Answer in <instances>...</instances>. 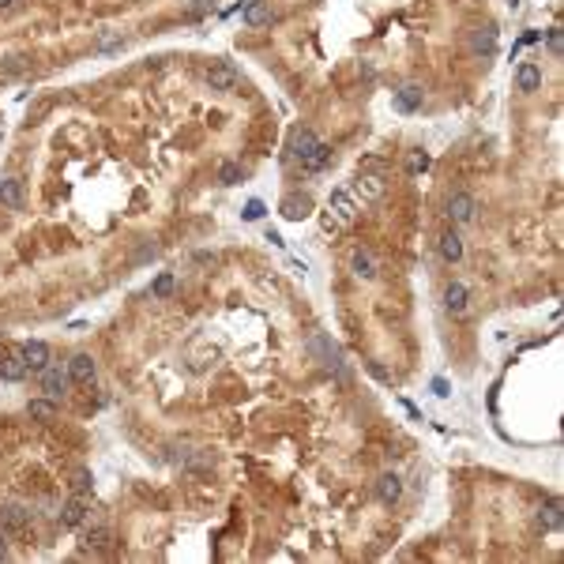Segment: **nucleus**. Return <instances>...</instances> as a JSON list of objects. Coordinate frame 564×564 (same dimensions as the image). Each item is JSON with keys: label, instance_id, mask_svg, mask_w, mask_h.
Segmentation results:
<instances>
[{"label": "nucleus", "instance_id": "obj_1", "mask_svg": "<svg viewBox=\"0 0 564 564\" xmlns=\"http://www.w3.org/2000/svg\"><path fill=\"white\" fill-rule=\"evenodd\" d=\"M309 354L312 357H320V365L328 369V373H335V376H343L346 373V357H343V350H339V343L331 335H312L309 339Z\"/></svg>", "mask_w": 564, "mask_h": 564}, {"label": "nucleus", "instance_id": "obj_2", "mask_svg": "<svg viewBox=\"0 0 564 564\" xmlns=\"http://www.w3.org/2000/svg\"><path fill=\"white\" fill-rule=\"evenodd\" d=\"M207 87L218 90V95H234L241 87V72H237L234 61H215L207 68Z\"/></svg>", "mask_w": 564, "mask_h": 564}, {"label": "nucleus", "instance_id": "obj_3", "mask_svg": "<svg viewBox=\"0 0 564 564\" xmlns=\"http://www.w3.org/2000/svg\"><path fill=\"white\" fill-rule=\"evenodd\" d=\"M444 215L456 222V226H470L478 218V200L470 192H451L448 203H444Z\"/></svg>", "mask_w": 564, "mask_h": 564}, {"label": "nucleus", "instance_id": "obj_4", "mask_svg": "<svg viewBox=\"0 0 564 564\" xmlns=\"http://www.w3.org/2000/svg\"><path fill=\"white\" fill-rule=\"evenodd\" d=\"M440 301H444V312L448 316H456V320H463L467 312H470V290H467V282H459V279H451L448 286H444V293H440Z\"/></svg>", "mask_w": 564, "mask_h": 564}, {"label": "nucleus", "instance_id": "obj_5", "mask_svg": "<svg viewBox=\"0 0 564 564\" xmlns=\"http://www.w3.org/2000/svg\"><path fill=\"white\" fill-rule=\"evenodd\" d=\"M328 211L335 215L343 226H350V222L357 218V211H362V203H357V196L350 188H331V196H328Z\"/></svg>", "mask_w": 564, "mask_h": 564}, {"label": "nucleus", "instance_id": "obj_6", "mask_svg": "<svg viewBox=\"0 0 564 564\" xmlns=\"http://www.w3.org/2000/svg\"><path fill=\"white\" fill-rule=\"evenodd\" d=\"M38 380H42V392L49 395V399H61L64 392L72 387V376H68V365H45L42 373H38Z\"/></svg>", "mask_w": 564, "mask_h": 564}, {"label": "nucleus", "instance_id": "obj_7", "mask_svg": "<svg viewBox=\"0 0 564 564\" xmlns=\"http://www.w3.org/2000/svg\"><path fill=\"white\" fill-rule=\"evenodd\" d=\"M467 45H470V53H474V57H482V61L497 57V49H501L497 26H474V31H470V38H467Z\"/></svg>", "mask_w": 564, "mask_h": 564}, {"label": "nucleus", "instance_id": "obj_8", "mask_svg": "<svg viewBox=\"0 0 564 564\" xmlns=\"http://www.w3.org/2000/svg\"><path fill=\"white\" fill-rule=\"evenodd\" d=\"M350 192H354L362 203H376V200H384V192H387V181L380 177V173H362L354 184H350Z\"/></svg>", "mask_w": 564, "mask_h": 564}, {"label": "nucleus", "instance_id": "obj_9", "mask_svg": "<svg viewBox=\"0 0 564 564\" xmlns=\"http://www.w3.org/2000/svg\"><path fill=\"white\" fill-rule=\"evenodd\" d=\"M68 376H72V384H95V376H98L95 357H90L87 350H76V354L68 357Z\"/></svg>", "mask_w": 564, "mask_h": 564}, {"label": "nucleus", "instance_id": "obj_10", "mask_svg": "<svg viewBox=\"0 0 564 564\" xmlns=\"http://www.w3.org/2000/svg\"><path fill=\"white\" fill-rule=\"evenodd\" d=\"M19 354H23V365H26V373H42V369L53 362L49 346H45L42 339H26V343L19 346Z\"/></svg>", "mask_w": 564, "mask_h": 564}, {"label": "nucleus", "instance_id": "obj_11", "mask_svg": "<svg viewBox=\"0 0 564 564\" xmlns=\"http://www.w3.org/2000/svg\"><path fill=\"white\" fill-rule=\"evenodd\" d=\"M320 143H323V140H320L316 132H312V128H293V132H290V159H293V162L309 159V154L316 151Z\"/></svg>", "mask_w": 564, "mask_h": 564}, {"label": "nucleus", "instance_id": "obj_12", "mask_svg": "<svg viewBox=\"0 0 564 564\" xmlns=\"http://www.w3.org/2000/svg\"><path fill=\"white\" fill-rule=\"evenodd\" d=\"M421 106H425L421 83H403V87L395 90V109H399V113H418Z\"/></svg>", "mask_w": 564, "mask_h": 564}, {"label": "nucleus", "instance_id": "obj_13", "mask_svg": "<svg viewBox=\"0 0 564 564\" xmlns=\"http://www.w3.org/2000/svg\"><path fill=\"white\" fill-rule=\"evenodd\" d=\"M437 252H440V260L444 264H459L463 260V237H459V229H444V234L437 237Z\"/></svg>", "mask_w": 564, "mask_h": 564}, {"label": "nucleus", "instance_id": "obj_14", "mask_svg": "<svg viewBox=\"0 0 564 564\" xmlns=\"http://www.w3.org/2000/svg\"><path fill=\"white\" fill-rule=\"evenodd\" d=\"M376 271H380V264H376V256L369 252V248H354L350 252V275L354 279H376Z\"/></svg>", "mask_w": 564, "mask_h": 564}, {"label": "nucleus", "instance_id": "obj_15", "mask_svg": "<svg viewBox=\"0 0 564 564\" xmlns=\"http://www.w3.org/2000/svg\"><path fill=\"white\" fill-rule=\"evenodd\" d=\"M279 211H282L286 222H301V218L312 215V200L305 196V192H290V196L279 203Z\"/></svg>", "mask_w": 564, "mask_h": 564}, {"label": "nucleus", "instance_id": "obj_16", "mask_svg": "<svg viewBox=\"0 0 564 564\" xmlns=\"http://www.w3.org/2000/svg\"><path fill=\"white\" fill-rule=\"evenodd\" d=\"M31 526V512L23 504H0V531H26Z\"/></svg>", "mask_w": 564, "mask_h": 564}, {"label": "nucleus", "instance_id": "obj_17", "mask_svg": "<svg viewBox=\"0 0 564 564\" xmlns=\"http://www.w3.org/2000/svg\"><path fill=\"white\" fill-rule=\"evenodd\" d=\"M515 90H519V95H534V90H542V68L538 64H519V68H515Z\"/></svg>", "mask_w": 564, "mask_h": 564}, {"label": "nucleus", "instance_id": "obj_18", "mask_svg": "<svg viewBox=\"0 0 564 564\" xmlns=\"http://www.w3.org/2000/svg\"><path fill=\"white\" fill-rule=\"evenodd\" d=\"M376 497H380V504H395L403 497V478L395 474V470H384V474L376 478Z\"/></svg>", "mask_w": 564, "mask_h": 564}, {"label": "nucleus", "instance_id": "obj_19", "mask_svg": "<svg viewBox=\"0 0 564 564\" xmlns=\"http://www.w3.org/2000/svg\"><path fill=\"white\" fill-rule=\"evenodd\" d=\"M23 376H26L23 354H19V350H4V354H0V380L15 384V380H23Z\"/></svg>", "mask_w": 564, "mask_h": 564}, {"label": "nucleus", "instance_id": "obj_20", "mask_svg": "<svg viewBox=\"0 0 564 564\" xmlns=\"http://www.w3.org/2000/svg\"><path fill=\"white\" fill-rule=\"evenodd\" d=\"M0 207L23 211V177H4L0 181Z\"/></svg>", "mask_w": 564, "mask_h": 564}, {"label": "nucleus", "instance_id": "obj_21", "mask_svg": "<svg viewBox=\"0 0 564 564\" xmlns=\"http://www.w3.org/2000/svg\"><path fill=\"white\" fill-rule=\"evenodd\" d=\"M245 23L252 26V31H260V26H267L275 19V12H271V4H267V0H252V4H245Z\"/></svg>", "mask_w": 564, "mask_h": 564}, {"label": "nucleus", "instance_id": "obj_22", "mask_svg": "<svg viewBox=\"0 0 564 564\" xmlns=\"http://www.w3.org/2000/svg\"><path fill=\"white\" fill-rule=\"evenodd\" d=\"M61 523H64V526H83V523H87V504H83L79 493L61 508Z\"/></svg>", "mask_w": 564, "mask_h": 564}, {"label": "nucleus", "instance_id": "obj_23", "mask_svg": "<svg viewBox=\"0 0 564 564\" xmlns=\"http://www.w3.org/2000/svg\"><path fill=\"white\" fill-rule=\"evenodd\" d=\"M538 523H542V531H561V526H564V504L561 501H549L538 512Z\"/></svg>", "mask_w": 564, "mask_h": 564}, {"label": "nucleus", "instance_id": "obj_24", "mask_svg": "<svg viewBox=\"0 0 564 564\" xmlns=\"http://www.w3.org/2000/svg\"><path fill=\"white\" fill-rule=\"evenodd\" d=\"M26 414L38 418V421H53L57 418V399H49V395H45V399H31L26 403Z\"/></svg>", "mask_w": 564, "mask_h": 564}, {"label": "nucleus", "instance_id": "obj_25", "mask_svg": "<svg viewBox=\"0 0 564 564\" xmlns=\"http://www.w3.org/2000/svg\"><path fill=\"white\" fill-rule=\"evenodd\" d=\"M328 162H331V147H328V143H320L316 151H312L309 159H301L298 166H301L305 173H320V170H323V166H328Z\"/></svg>", "mask_w": 564, "mask_h": 564}, {"label": "nucleus", "instance_id": "obj_26", "mask_svg": "<svg viewBox=\"0 0 564 564\" xmlns=\"http://www.w3.org/2000/svg\"><path fill=\"white\" fill-rule=\"evenodd\" d=\"M109 545H113V531H109V526H95V531H87V549L106 553Z\"/></svg>", "mask_w": 564, "mask_h": 564}, {"label": "nucleus", "instance_id": "obj_27", "mask_svg": "<svg viewBox=\"0 0 564 564\" xmlns=\"http://www.w3.org/2000/svg\"><path fill=\"white\" fill-rule=\"evenodd\" d=\"M124 45H128V38H124L121 31H106V34L98 38V45H95V49H98V53H121Z\"/></svg>", "mask_w": 564, "mask_h": 564}, {"label": "nucleus", "instance_id": "obj_28", "mask_svg": "<svg viewBox=\"0 0 564 564\" xmlns=\"http://www.w3.org/2000/svg\"><path fill=\"white\" fill-rule=\"evenodd\" d=\"M241 177H245V173H241V166H237V162H222L218 166V184H226V188H229V184H241Z\"/></svg>", "mask_w": 564, "mask_h": 564}, {"label": "nucleus", "instance_id": "obj_29", "mask_svg": "<svg viewBox=\"0 0 564 564\" xmlns=\"http://www.w3.org/2000/svg\"><path fill=\"white\" fill-rule=\"evenodd\" d=\"M215 12V0H192L188 8H184V19H203V15Z\"/></svg>", "mask_w": 564, "mask_h": 564}, {"label": "nucleus", "instance_id": "obj_30", "mask_svg": "<svg viewBox=\"0 0 564 564\" xmlns=\"http://www.w3.org/2000/svg\"><path fill=\"white\" fill-rule=\"evenodd\" d=\"M429 162H433V159H429V154H425V151H410V154H406V170H410L414 177L429 170Z\"/></svg>", "mask_w": 564, "mask_h": 564}, {"label": "nucleus", "instance_id": "obj_31", "mask_svg": "<svg viewBox=\"0 0 564 564\" xmlns=\"http://www.w3.org/2000/svg\"><path fill=\"white\" fill-rule=\"evenodd\" d=\"M90 489H95V478H90V470H76V474H72V493H90Z\"/></svg>", "mask_w": 564, "mask_h": 564}, {"label": "nucleus", "instance_id": "obj_32", "mask_svg": "<svg viewBox=\"0 0 564 564\" xmlns=\"http://www.w3.org/2000/svg\"><path fill=\"white\" fill-rule=\"evenodd\" d=\"M151 293H154V298H170V293H173V275H170V271H162L159 279L151 282Z\"/></svg>", "mask_w": 564, "mask_h": 564}, {"label": "nucleus", "instance_id": "obj_33", "mask_svg": "<svg viewBox=\"0 0 564 564\" xmlns=\"http://www.w3.org/2000/svg\"><path fill=\"white\" fill-rule=\"evenodd\" d=\"M545 45H549L553 53H557L561 57V45H564V34H561V26H549V31H545Z\"/></svg>", "mask_w": 564, "mask_h": 564}, {"label": "nucleus", "instance_id": "obj_34", "mask_svg": "<svg viewBox=\"0 0 564 564\" xmlns=\"http://www.w3.org/2000/svg\"><path fill=\"white\" fill-rule=\"evenodd\" d=\"M365 369H369V373H373V376H376V380H384V384H392V373H387V369H384L380 362H365Z\"/></svg>", "mask_w": 564, "mask_h": 564}, {"label": "nucleus", "instance_id": "obj_35", "mask_svg": "<svg viewBox=\"0 0 564 564\" xmlns=\"http://www.w3.org/2000/svg\"><path fill=\"white\" fill-rule=\"evenodd\" d=\"M320 226L328 229V234H335V229H343V222H339L335 215H331V211H323V215H320Z\"/></svg>", "mask_w": 564, "mask_h": 564}, {"label": "nucleus", "instance_id": "obj_36", "mask_svg": "<svg viewBox=\"0 0 564 564\" xmlns=\"http://www.w3.org/2000/svg\"><path fill=\"white\" fill-rule=\"evenodd\" d=\"M245 218H248V222L264 218V203H260V200H248V207H245Z\"/></svg>", "mask_w": 564, "mask_h": 564}, {"label": "nucleus", "instance_id": "obj_37", "mask_svg": "<svg viewBox=\"0 0 564 564\" xmlns=\"http://www.w3.org/2000/svg\"><path fill=\"white\" fill-rule=\"evenodd\" d=\"M151 256H159V245L147 241V245H140V252H136V264H140V260H151Z\"/></svg>", "mask_w": 564, "mask_h": 564}, {"label": "nucleus", "instance_id": "obj_38", "mask_svg": "<svg viewBox=\"0 0 564 564\" xmlns=\"http://www.w3.org/2000/svg\"><path fill=\"white\" fill-rule=\"evenodd\" d=\"M0 72H4V76H15V72H23V64H19V57H12V61H4V64H0Z\"/></svg>", "mask_w": 564, "mask_h": 564}, {"label": "nucleus", "instance_id": "obj_39", "mask_svg": "<svg viewBox=\"0 0 564 564\" xmlns=\"http://www.w3.org/2000/svg\"><path fill=\"white\" fill-rule=\"evenodd\" d=\"M0 561H8V542H4V534H0Z\"/></svg>", "mask_w": 564, "mask_h": 564}, {"label": "nucleus", "instance_id": "obj_40", "mask_svg": "<svg viewBox=\"0 0 564 564\" xmlns=\"http://www.w3.org/2000/svg\"><path fill=\"white\" fill-rule=\"evenodd\" d=\"M15 4V0H0V12H8V8H12Z\"/></svg>", "mask_w": 564, "mask_h": 564}]
</instances>
